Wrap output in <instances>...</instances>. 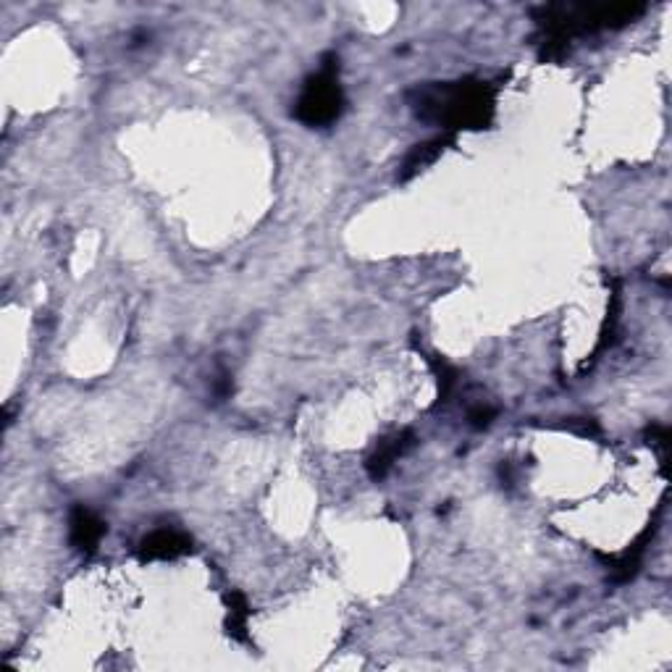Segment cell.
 <instances>
[{
    "instance_id": "cell-1",
    "label": "cell",
    "mask_w": 672,
    "mask_h": 672,
    "mask_svg": "<svg viewBox=\"0 0 672 672\" xmlns=\"http://www.w3.org/2000/svg\"><path fill=\"white\" fill-rule=\"evenodd\" d=\"M646 14V3H552L533 11L536 45L544 61L562 58L578 37L623 29Z\"/></svg>"
},
{
    "instance_id": "cell-2",
    "label": "cell",
    "mask_w": 672,
    "mask_h": 672,
    "mask_svg": "<svg viewBox=\"0 0 672 672\" xmlns=\"http://www.w3.org/2000/svg\"><path fill=\"white\" fill-rule=\"evenodd\" d=\"M407 100L420 121L441 126L447 134L486 129L497 113V90L483 79L420 84Z\"/></svg>"
},
{
    "instance_id": "cell-3",
    "label": "cell",
    "mask_w": 672,
    "mask_h": 672,
    "mask_svg": "<svg viewBox=\"0 0 672 672\" xmlns=\"http://www.w3.org/2000/svg\"><path fill=\"white\" fill-rule=\"evenodd\" d=\"M344 90L339 82V58L326 56L318 74L305 82L300 98L294 103V119L313 129H323L339 121L344 111Z\"/></svg>"
},
{
    "instance_id": "cell-4",
    "label": "cell",
    "mask_w": 672,
    "mask_h": 672,
    "mask_svg": "<svg viewBox=\"0 0 672 672\" xmlns=\"http://www.w3.org/2000/svg\"><path fill=\"white\" fill-rule=\"evenodd\" d=\"M192 552V536L179 528H155L140 541L137 557L142 562L155 560H176Z\"/></svg>"
},
{
    "instance_id": "cell-5",
    "label": "cell",
    "mask_w": 672,
    "mask_h": 672,
    "mask_svg": "<svg viewBox=\"0 0 672 672\" xmlns=\"http://www.w3.org/2000/svg\"><path fill=\"white\" fill-rule=\"evenodd\" d=\"M105 523L95 515L92 510H87L84 504H77L74 510H71L69 518V541L71 546L82 554H92L98 549L100 539L105 536Z\"/></svg>"
},
{
    "instance_id": "cell-6",
    "label": "cell",
    "mask_w": 672,
    "mask_h": 672,
    "mask_svg": "<svg viewBox=\"0 0 672 672\" xmlns=\"http://www.w3.org/2000/svg\"><path fill=\"white\" fill-rule=\"evenodd\" d=\"M413 444H415L413 431H399V434H394V436H389V439L381 441V444L376 447V452H373V455L368 457V462H365L368 476H371L373 481H381V478L392 470L394 462L405 455L407 449L413 447Z\"/></svg>"
},
{
    "instance_id": "cell-7",
    "label": "cell",
    "mask_w": 672,
    "mask_h": 672,
    "mask_svg": "<svg viewBox=\"0 0 672 672\" xmlns=\"http://www.w3.org/2000/svg\"><path fill=\"white\" fill-rule=\"evenodd\" d=\"M449 145H455V134L447 132L434 137V140H426L420 142V145H415L413 150L407 153L405 161H402V168H399V182H410L415 174H420L423 168L431 166Z\"/></svg>"
},
{
    "instance_id": "cell-8",
    "label": "cell",
    "mask_w": 672,
    "mask_h": 672,
    "mask_svg": "<svg viewBox=\"0 0 672 672\" xmlns=\"http://www.w3.org/2000/svg\"><path fill=\"white\" fill-rule=\"evenodd\" d=\"M651 533H654V528H646V531L636 539V544L630 546L628 552H623L620 557H609V565H612V583H628L636 578L638 567L644 562Z\"/></svg>"
},
{
    "instance_id": "cell-9",
    "label": "cell",
    "mask_w": 672,
    "mask_h": 672,
    "mask_svg": "<svg viewBox=\"0 0 672 672\" xmlns=\"http://www.w3.org/2000/svg\"><path fill=\"white\" fill-rule=\"evenodd\" d=\"M229 602V617H226V628H229L231 638L237 641H247V617H250V604L239 591L226 596Z\"/></svg>"
},
{
    "instance_id": "cell-10",
    "label": "cell",
    "mask_w": 672,
    "mask_h": 672,
    "mask_svg": "<svg viewBox=\"0 0 672 672\" xmlns=\"http://www.w3.org/2000/svg\"><path fill=\"white\" fill-rule=\"evenodd\" d=\"M431 363H434V371L439 376V405H444L455 392L457 381H460V371H457L455 365H449L447 360H441V357H431Z\"/></svg>"
},
{
    "instance_id": "cell-11",
    "label": "cell",
    "mask_w": 672,
    "mask_h": 672,
    "mask_svg": "<svg viewBox=\"0 0 672 672\" xmlns=\"http://www.w3.org/2000/svg\"><path fill=\"white\" fill-rule=\"evenodd\" d=\"M494 418H497V407L486 405V402H478V405H473L468 410V423L473 428H478V431H481V428H489Z\"/></svg>"
},
{
    "instance_id": "cell-12",
    "label": "cell",
    "mask_w": 672,
    "mask_h": 672,
    "mask_svg": "<svg viewBox=\"0 0 672 672\" xmlns=\"http://www.w3.org/2000/svg\"><path fill=\"white\" fill-rule=\"evenodd\" d=\"M231 392H234V381H231V373L221 368V371H218V376L213 378V394H216V399H226Z\"/></svg>"
}]
</instances>
